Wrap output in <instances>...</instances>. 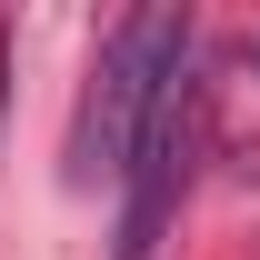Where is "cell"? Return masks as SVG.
Instances as JSON below:
<instances>
[{
	"mask_svg": "<svg viewBox=\"0 0 260 260\" xmlns=\"http://www.w3.org/2000/svg\"><path fill=\"white\" fill-rule=\"evenodd\" d=\"M190 60V10H120L110 40L90 50V90H80V120H70V180H120L130 140L150 120L160 80Z\"/></svg>",
	"mask_w": 260,
	"mask_h": 260,
	"instance_id": "1",
	"label": "cell"
},
{
	"mask_svg": "<svg viewBox=\"0 0 260 260\" xmlns=\"http://www.w3.org/2000/svg\"><path fill=\"white\" fill-rule=\"evenodd\" d=\"M190 150H200V80L190 60L160 80V100H150V120H140V140H130V200H120V260H150L160 250L170 210H180V190H190Z\"/></svg>",
	"mask_w": 260,
	"mask_h": 260,
	"instance_id": "2",
	"label": "cell"
},
{
	"mask_svg": "<svg viewBox=\"0 0 260 260\" xmlns=\"http://www.w3.org/2000/svg\"><path fill=\"white\" fill-rule=\"evenodd\" d=\"M250 60H260V40H250Z\"/></svg>",
	"mask_w": 260,
	"mask_h": 260,
	"instance_id": "3",
	"label": "cell"
}]
</instances>
